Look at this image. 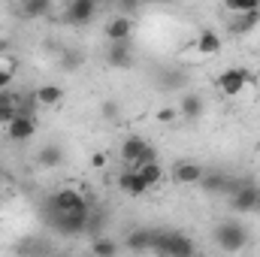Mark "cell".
I'll use <instances>...</instances> for the list:
<instances>
[{"label": "cell", "instance_id": "obj_25", "mask_svg": "<svg viewBox=\"0 0 260 257\" xmlns=\"http://www.w3.org/2000/svg\"><path fill=\"white\" fill-rule=\"evenodd\" d=\"M224 6L233 15H248V12H257L260 9V0H227Z\"/></svg>", "mask_w": 260, "mask_h": 257}, {"label": "cell", "instance_id": "obj_23", "mask_svg": "<svg viewBox=\"0 0 260 257\" xmlns=\"http://www.w3.org/2000/svg\"><path fill=\"white\" fill-rule=\"evenodd\" d=\"M224 182H227L224 173H206L200 179V188H203V194H224Z\"/></svg>", "mask_w": 260, "mask_h": 257}, {"label": "cell", "instance_id": "obj_11", "mask_svg": "<svg viewBox=\"0 0 260 257\" xmlns=\"http://www.w3.org/2000/svg\"><path fill=\"white\" fill-rule=\"evenodd\" d=\"M115 182H118V188L124 194H130V197H145V194H148V185L142 182V176H139L136 170H121Z\"/></svg>", "mask_w": 260, "mask_h": 257}, {"label": "cell", "instance_id": "obj_7", "mask_svg": "<svg viewBox=\"0 0 260 257\" xmlns=\"http://www.w3.org/2000/svg\"><path fill=\"white\" fill-rule=\"evenodd\" d=\"M94 15H97V3L94 0H70L64 9L67 24H88Z\"/></svg>", "mask_w": 260, "mask_h": 257}, {"label": "cell", "instance_id": "obj_24", "mask_svg": "<svg viewBox=\"0 0 260 257\" xmlns=\"http://www.w3.org/2000/svg\"><path fill=\"white\" fill-rule=\"evenodd\" d=\"M260 21V9L257 12H248V15H236L233 18V24H230V30L233 34H248V30H254Z\"/></svg>", "mask_w": 260, "mask_h": 257}, {"label": "cell", "instance_id": "obj_14", "mask_svg": "<svg viewBox=\"0 0 260 257\" xmlns=\"http://www.w3.org/2000/svg\"><path fill=\"white\" fill-rule=\"evenodd\" d=\"M106 64L115 67V70H127V67H133V55H130L127 43H118V46H112V49L106 52Z\"/></svg>", "mask_w": 260, "mask_h": 257}, {"label": "cell", "instance_id": "obj_21", "mask_svg": "<svg viewBox=\"0 0 260 257\" xmlns=\"http://www.w3.org/2000/svg\"><path fill=\"white\" fill-rule=\"evenodd\" d=\"M21 12L27 18H43V15L52 12V0H24L21 3Z\"/></svg>", "mask_w": 260, "mask_h": 257}, {"label": "cell", "instance_id": "obj_15", "mask_svg": "<svg viewBox=\"0 0 260 257\" xmlns=\"http://www.w3.org/2000/svg\"><path fill=\"white\" fill-rule=\"evenodd\" d=\"M61 97H64V91H61L58 85H40V88L34 91V100H37L40 106H58Z\"/></svg>", "mask_w": 260, "mask_h": 257}, {"label": "cell", "instance_id": "obj_8", "mask_svg": "<svg viewBox=\"0 0 260 257\" xmlns=\"http://www.w3.org/2000/svg\"><path fill=\"white\" fill-rule=\"evenodd\" d=\"M34 133H37V115H15L6 124V136L12 142H27V139H34Z\"/></svg>", "mask_w": 260, "mask_h": 257}, {"label": "cell", "instance_id": "obj_4", "mask_svg": "<svg viewBox=\"0 0 260 257\" xmlns=\"http://www.w3.org/2000/svg\"><path fill=\"white\" fill-rule=\"evenodd\" d=\"M52 224L58 233L64 236H79L91 227V209H79V212H64V215H52Z\"/></svg>", "mask_w": 260, "mask_h": 257}, {"label": "cell", "instance_id": "obj_10", "mask_svg": "<svg viewBox=\"0 0 260 257\" xmlns=\"http://www.w3.org/2000/svg\"><path fill=\"white\" fill-rule=\"evenodd\" d=\"M170 176H173V182L176 185H200V179L206 176V170L194 164V160H179L173 170H170Z\"/></svg>", "mask_w": 260, "mask_h": 257}, {"label": "cell", "instance_id": "obj_20", "mask_svg": "<svg viewBox=\"0 0 260 257\" xmlns=\"http://www.w3.org/2000/svg\"><path fill=\"white\" fill-rule=\"evenodd\" d=\"M197 49H200L203 55H218V52H221V37H218L215 30H203V34L197 37Z\"/></svg>", "mask_w": 260, "mask_h": 257}, {"label": "cell", "instance_id": "obj_5", "mask_svg": "<svg viewBox=\"0 0 260 257\" xmlns=\"http://www.w3.org/2000/svg\"><path fill=\"white\" fill-rule=\"evenodd\" d=\"M88 206V200L82 197L79 188H58V191L52 194V200H49V209H52V215H64V212H79V209H85Z\"/></svg>", "mask_w": 260, "mask_h": 257}, {"label": "cell", "instance_id": "obj_28", "mask_svg": "<svg viewBox=\"0 0 260 257\" xmlns=\"http://www.w3.org/2000/svg\"><path fill=\"white\" fill-rule=\"evenodd\" d=\"M154 118H157L160 124H173V121L179 118V109H160V112H157Z\"/></svg>", "mask_w": 260, "mask_h": 257}, {"label": "cell", "instance_id": "obj_29", "mask_svg": "<svg viewBox=\"0 0 260 257\" xmlns=\"http://www.w3.org/2000/svg\"><path fill=\"white\" fill-rule=\"evenodd\" d=\"M118 9H121V12H124V18H127V15H133V12L139 9V6H136V3H130V0H124V3L118 6Z\"/></svg>", "mask_w": 260, "mask_h": 257}, {"label": "cell", "instance_id": "obj_22", "mask_svg": "<svg viewBox=\"0 0 260 257\" xmlns=\"http://www.w3.org/2000/svg\"><path fill=\"white\" fill-rule=\"evenodd\" d=\"M136 173L142 176V182H145L148 188L160 185V179H164V167H160V160H154V164H145V167H139Z\"/></svg>", "mask_w": 260, "mask_h": 257}, {"label": "cell", "instance_id": "obj_9", "mask_svg": "<svg viewBox=\"0 0 260 257\" xmlns=\"http://www.w3.org/2000/svg\"><path fill=\"white\" fill-rule=\"evenodd\" d=\"M230 206L236 212H260V185L245 182L242 191L236 194V197H230Z\"/></svg>", "mask_w": 260, "mask_h": 257}, {"label": "cell", "instance_id": "obj_18", "mask_svg": "<svg viewBox=\"0 0 260 257\" xmlns=\"http://www.w3.org/2000/svg\"><path fill=\"white\" fill-rule=\"evenodd\" d=\"M124 245L130 251H151V230H130Z\"/></svg>", "mask_w": 260, "mask_h": 257}, {"label": "cell", "instance_id": "obj_26", "mask_svg": "<svg viewBox=\"0 0 260 257\" xmlns=\"http://www.w3.org/2000/svg\"><path fill=\"white\" fill-rule=\"evenodd\" d=\"M12 76H15V73H12V64H9V67H0V94H3V91H9Z\"/></svg>", "mask_w": 260, "mask_h": 257}, {"label": "cell", "instance_id": "obj_3", "mask_svg": "<svg viewBox=\"0 0 260 257\" xmlns=\"http://www.w3.org/2000/svg\"><path fill=\"white\" fill-rule=\"evenodd\" d=\"M215 242H218L221 251H230V254L233 251H242L248 245V230L239 221H221L215 227Z\"/></svg>", "mask_w": 260, "mask_h": 257}, {"label": "cell", "instance_id": "obj_17", "mask_svg": "<svg viewBox=\"0 0 260 257\" xmlns=\"http://www.w3.org/2000/svg\"><path fill=\"white\" fill-rule=\"evenodd\" d=\"M179 115L188 118V121H197V118L203 115V100H200L197 94H185V97H182V106H179Z\"/></svg>", "mask_w": 260, "mask_h": 257}, {"label": "cell", "instance_id": "obj_31", "mask_svg": "<svg viewBox=\"0 0 260 257\" xmlns=\"http://www.w3.org/2000/svg\"><path fill=\"white\" fill-rule=\"evenodd\" d=\"M91 164H94V167H103V164H106V157H103V154H94V157H91Z\"/></svg>", "mask_w": 260, "mask_h": 257}, {"label": "cell", "instance_id": "obj_16", "mask_svg": "<svg viewBox=\"0 0 260 257\" xmlns=\"http://www.w3.org/2000/svg\"><path fill=\"white\" fill-rule=\"evenodd\" d=\"M61 160H64L61 145H43V148H40V154H37V164H40V167H46V170H55Z\"/></svg>", "mask_w": 260, "mask_h": 257}, {"label": "cell", "instance_id": "obj_13", "mask_svg": "<svg viewBox=\"0 0 260 257\" xmlns=\"http://www.w3.org/2000/svg\"><path fill=\"white\" fill-rule=\"evenodd\" d=\"M21 97H24V94H18V91H3V94H0V124H9V121L18 115Z\"/></svg>", "mask_w": 260, "mask_h": 257}, {"label": "cell", "instance_id": "obj_27", "mask_svg": "<svg viewBox=\"0 0 260 257\" xmlns=\"http://www.w3.org/2000/svg\"><path fill=\"white\" fill-rule=\"evenodd\" d=\"M61 64H64V70H76V67L82 64V55H79V52H64Z\"/></svg>", "mask_w": 260, "mask_h": 257}, {"label": "cell", "instance_id": "obj_12", "mask_svg": "<svg viewBox=\"0 0 260 257\" xmlns=\"http://www.w3.org/2000/svg\"><path fill=\"white\" fill-rule=\"evenodd\" d=\"M130 34H133V21H130V18H124V15H118V18H112V21L106 24V40H109L112 46L127 43Z\"/></svg>", "mask_w": 260, "mask_h": 257}, {"label": "cell", "instance_id": "obj_2", "mask_svg": "<svg viewBox=\"0 0 260 257\" xmlns=\"http://www.w3.org/2000/svg\"><path fill=\"white\" fill-rule=\"evenodd\" d=\"M121 160L127 164V170H139L145 164H154L157 160V151L154 145H148V139L142 136H127L121 142Z\"/></svg>", "mask_w": 260, "mask_h": 257}, {"label": "cell", "instance_id": "obj_32", "mask_svg": "<svg viewBox=\"0 0 260 257\" xmlns=\"http://www.w3.org/2000/svg\"><path fill=\"white\" fill-rule=\"evenodd\" d=\"M46 257H61V254H46Z\"/></svg>", "mask_w": 260, "mask_h": 257}, {"label": "cell", "instance_id": "obj_1", "mask_svg": "<svg viewBox=\"0 0 260 257\" xmlns=\"http://www.w3.org/2000/svg\"><path fill=\"white\" fill-rule=\"evenodd\" d=\"M151 251L160 257H197V242L179 230H151Z\"/></svg>", "mask_w": 260, "mask_h": 257}, {"label": "cell", "instance_id": "obj_6", "mask_svg": "<svg viewBox=\"0 0 260 257\" xmlns=\"http://www.w3.org/2000/svg\"><path fill=\"white\" fill-rule=\"evenodd\" d=\"M248 82H251V73H248L245 67H230V70H224V73L218 76V88H221L227 97L242 94Z\"/></svg>", "mask_w": 260, "mask_h": 257}, {"label": "cell", "instance_id": "obj_30", "mask_svg": "<svg viewBox=\"0 0 260 257\" xmlns=\"http://www.w3.org/2000/svg\"><path fill=\"white\" fill-rule=\"evenodd\" d=\"M103 115H109V118H115V103H103Z\"/></svg>", "mask_w": 260, "mask_h": 257}, {"label": "cell", "instance_id": "obj_19", "mask_svg": "<svg viewBox=\"0 0 260 257\" xmlns=\"http://www.w3.org/2000/svg\"><path fill=\"white\" fill-rule=\"evenodd\" d=\"M91 257H118V242L109 236H97L91 242Z\"/></svg>", "mask_w": 260, "mask_h": 257}]
</instances>
